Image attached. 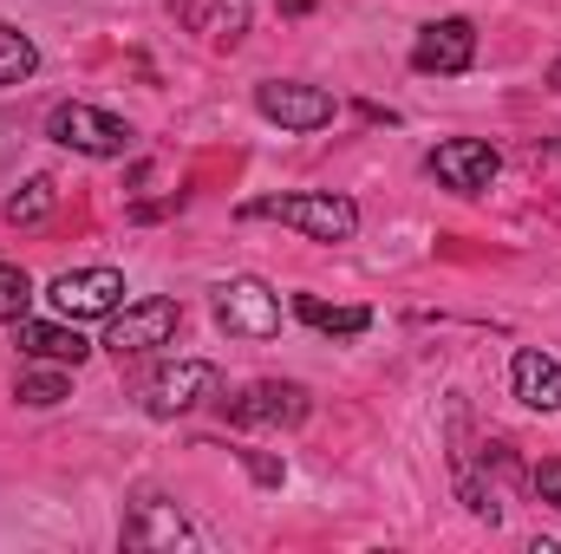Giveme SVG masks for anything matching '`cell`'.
Instances as JSON below:
<instances>
[{
	"label": "cell",
	"instance_id": "obj_1",
	"mask_svg": "<svg viewBox=\"0 0 561 554\" xmlns=\"http://www.w3.org/2000/svg\"><path fill=\"white\" fill-rule=\"evenodd\" d=\"M242 222H287L307 242H353L359 235V203L333 189H294V196H255L242 203Z\"/></svg>",
	"mask_w": 561,
	"mask_h": 554
},
{
	"label": "cell",
	"instance_id": "obj_13",
	"mask_svg": "<svg viewBox=\"0 0 561 554\" xmlns=\"http://www.w3.org/2000/svg\"><path fill=\"white\" fill-rule=\"evenodd\" d=\"M20 353L46 366H79L92 346L79 339V320H20Z\"/></svg>",
	"mask_w": 561,
	"mask_h": 554
},
{
	"label": "cell",
	"instance_id": "obj_12",
	"mask_svg": "<svg viewBox=\"0 0 561 554\" xmlns=\"http://www.w3.org/2000/svg\"><path fill=\"white\" fill-rule=\"evenodd\" d=\"M118 542L125 549H183L190 542V522L176 516V503H163V496L144 489L138 503H131V516H125V535Z\"/></svg>",
	"mask_w": 561,
	"mask_h": 554
},
{
	"label": "cell",
	"instance_id": "obj_4",
	"mask_svg": "<svg viewBox=\"0 0 561 554\" xmlns=\"http://www.w3.org/2000/svg\"><path fill=\"white\" fill-rule=\"evenodd\" d=\"M229 385H222V372L209 366V359H176V366H163L150 385H144V412L150 417H183L196 412V405H216Z\"/></svg>",
	"mask_w": 561,
	"mask_h": 554
},
{
	"label": "cell",
	"instance_id": "obj_11",
	"mask_svg": "<svg viewBox=\"0 0 561 554\" xmlns=\"http://www.w3.org/2000/svg\"><path fill=\"white\" fill-rule=\"evenodd\" d=\"M176 26L196 33V39H216V46H236L255 20V0H170Z\"/></svg>",
	"mask_w": 561,
	"mask_h": 554
},
{
	"label": "cell",
	"instance_id": "obj_14",
	"mask_svg": "<svg viewBox=\"0 0 561 554\" xmlns=\"http://www.w3.org/2000/svg\"><path fill=\"white\" fill-rule=\"evenodd\" d=\"M510 385H516V399H523L529 412H561V366L549 353L523 346V353L510 359Z\"/></svg>",
	"mask_w": 561,
	"mask_h": 554
},
{
	"label": "cell",
	"instance_id": "obj_5",
	"mask_svg": "<svg viewBox=\"0 0 561 554\" xmlns=\"http://www.w3.org/2000/svg\"><path fill=\"white\" fill-rule=\"evenodd\" d=\"M176 326H183V307H176V300H163V293L131 300V307H118V313H112L105 353H118V359L157 353V346H170V339H176Z\"/></svg>",
	"mask_w": 561,
	"mask_h": 554
},
{
	"label": "cell",
	"instance_id": "obj_8",
	"mask_svg": "<svg viewBox=\"0 0 561 554\" xmlns=\"http://www.w3.org/2000/svg\"><path fill=\"white\" fill-rule=\"evenodd\" d=\"M424 170H431L444 189H457V196H483V189L496 183V170H503V150L490 138H444L424 157Z\"/></svg>",
	"mask_w": 561,
	"mask_h": 554
},
{
	"label": "cell",
	"instance_id": "obj_22",
	"mask_svg": "<svg viewBox=\"0 0 561 554\" xmlns=\"http://www.w3.org/2000/svg\"><path fill=\"white\" fill-rule=\"evenodd\" d=\"M549 79H556V92H561V59H556V66H549Z\"/></svg>",
	"mask_w": 561,
	"mask_h": 554
},
{
	"label": "cell",
	"instance_id": "obj_10",
	"mask_svg": "<svg viewBox=\"0 0 561 554\" xmlns=\"http://www.w3.org/2000/svg\"><path fill=\"white\" fill-rule=\"evenodd\" d=\"M470 59H477V26L457 13L419 26V39H412V66L431 79H457V72H470Z\"/></svg>",
	"mask_w": 561,
	"mask_h": 554
},
{
	"label": "cell",
	"instance_id": "obj_7",
	"mask_svg": "<svg viewBox=\"0 0 561 554\" xmlns=\"http://www.w3.org/2000/svg\"><path fill=\"white\" fill-rule=\"evenodd\" d=\"M255 112L280 125V131H327L333 125V92H320V85H300V79H262L255 85Z\"/></svg>",
	"mask_w": 561,
	"mask_h": 554
},
{
	"label": "cell",
	"instance_id": "obj_21",
	"mask_svg": "<svg viewBox=\"0 0 561 554\" xmlns=\"http://www.w3.org/2000/svg\"><path fill=\"white\" fill-rule=\"evenodd\" d=\"M536 496H542L549 509H561V457H549V463L536 470Z\"/></svg>",
	"mask_w": 561,
	"mask_h": 554
},
{
	"label": "cell",
	"instance_id": "obj_17",
	"mask_svg": "<svg viewBox=\"0 0 561 554\" xmlns=\"http://www.w3.org/2000/svg\"><path fill=\"white\" fill-rule=\"evenodd\" d=\"M53 203H59L53 176H26V183L7 196V209H0V216H7L13 229H33V222H46V216H53Z\"/></svg>",
	"mask_w": 561,
	"mask_h": 554
},
{
	"label": "cell",
	"instance_id": "obj_20",
	"mask_svg": "<svg viewBox=\"0 0 561 554\" xmlns=\"http://www.w3.org/2000/svg\"><path fill=\"white\" fill-rule=\"evenodd\" d=\"M236 457H242V470H249L262 489H280V483H287V463H280V457H268V450H236Z\"/></svg>",
	"mask_w": 561,
	"mask_h": 554
},
{
	"label": "cell",
	"instance_id": "obj_9",
	"mask_svg": "<svg viewBox=\"0 0 561 554\" xmlns=\"http://www.w3.org/2000/svg\"><path fill=\"white\" fill-rule=\"evenodd\" d=\"M216 320L236 333V339H275L280 333V300L268 280L242 275V280H222L216 287Z\"/></svg>",
	"mask_w": 561,
	"mask_h": 554
},
{
	"label": "cell",
	"instance_id": "obj_18",
	"mask_svg": "<svg viewBox=\"0 0 561 554\" xmlns=\"http://www.w3.org/2000/svg\"><path fill=\"white\" fill-rule=\"evenodd\" d=\"M33 72H39V46H33L20 26L0 20V92H7V85H26Z\"/></svg>",
	"mask_w": 561,
	"mask_h": 554
},
{
	"label": "cell",
	"instance_id": "obj_19",
	"mask_svg": "<svg viewBox=\"0 0 561 554\" xmlns=\"http://www.w3.org/2000/svg\"><path fill=\"white\" fill-rule=\"evenodd\" d=\"M26 300H33V280H26V268H13V262H0V326L13 320H26Z\"/></svg>",
	"mask_w": 561,
	"mask_h": 554
},
{
	"label": "cell",
	"instance_id": "obj_2",
	"mask_svg": "<svg viewBox=\"0 0 561 554\" xmlns=\"http://www.w3.org/2000/svg\"><path fill=\"white\" fill-rule=\"evenodd\" d=\"M46 138L59 143V150H79V157H125L138 143V131L125 118L85 105V99H66V105L46 112Z\"/></svg>",
	"mask_w": 561,
	"mask_h": 554
},
{
	"label": "cell",
	"instance_id": "obj_15",
	"mask_svg": "<svg viewBox=\"0 0 561 554\" xmlns=\"http://www.w3.org/2000/svg\"><path fill=\"white\" fill-rule=\"evenodd\" d=\"M294 313H300L313 333H327V339H359V333L373 326V307H327L320 293H294Z\"/></svg>",
	"mask_w": 561,
	"mask_h": 554
},
{
	"label": "cell",
	"instance_id": "obj_6",
	"mask_svg": "<svg viewBox=\"0 0 561 554\" xmlns=\"http://www.w3.org/2000/svg\"><path fill=\"white\" fill-rule=\"evenodd\" d=\"M46 300L59 320H112L125 307V275L118 268H66L46 287Z\"/></svg>",
	"mask_w": 561,
	"mask_h": 554
},
{
	"label": "cell",
	"instance_id": "obj_16",
	"mask_svg": "<svg viewBox=\"0 0 561 554\" xmlns=\"http://www.w3.org/2000/svg\"><path fill=\"white\" fill-rule=\"evenodd\" d=\"M13 399H20V405H33V412H53V405H66V399H72V379H66V366L33 359V366L13 379Z\"/></svg>",
	"mask_w": 561,
	"mask_h": 554
},
{
	"label": "cell",
	"instance_id": "obj_3",
	"mask_svg": "<svg viewBox=\"0 0 561 554\" xmlns=\"http://www.w3.org/2000/svg\"><path fill=\"white\" fill-rule=\"evenodd\" d=\"M229 424H242V430H294L300 417H307V385H294V379H255V385H242L236 399L222 392L216 399Z\"/></svg>",
	"mask_w": 561,
	"mask_h": 554
}]
</instances>
